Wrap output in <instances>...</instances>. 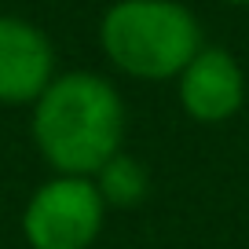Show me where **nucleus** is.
<instances>
[{
  "label": "nucleus",
  "mask_w": 249,
  "mask_h": 249,
  "mask_svg": "<svg viewBox=\"0 0 249 249\" xmlns=\"http://www.w3.org/2000/svg\"><path fill=\"white\" fill-rule=\"evenodd\" d=\"M103 220L107 205L88 176H52L26 198L18 227L30 249H92Z\"/></svg>",
  "instance_id": "obj_3"
},
{
  "label": "nucleus",
  "mask_w": 249,
  "mask_h": 249,
  "mask_svg": "<svg viewBox=\"0 0 249 249\" xmlns=\"http://www.w3.org/2000/svg\"><path fill=\"white\" fill-rule=\"evenodd\" d=\"M92 183H95V191H99V198H103L107 209H140V205L150 198L154 179H150V169H147L143 158L121 150V154H114L99 172H95Z\"/></svg>",
  "instance_id": "obj_6"
},
{
  "label": "nucleus",
  "mask_w": 249,
  "mask_h": 249,
  "mask_svg": "<svg viewBox=\"0 0 249 249\" xmlns=\"http://www.w3.org/2000/svg\"><path fill=\"white\" fill-rule=\"evenodd\" d=\"M224 4H234V8H249V0H224Z\"/></svg>",
  "instance_id": "obj_7"
},
{
  "label": "nucleus",
  "mask_w": 249,
  "mask_h": 249,
  "mask_svg": "<svg viewBox=\"0 0 249 249\" xmlns=\"http://www.w3.org/2000/svg\"><path fill=\"white\" fill-rule=\"evenodd\" d=\"M99 44L114 70L136 81H176L202 52V26L179 0H117L103 11Z\"/></svg>",
  "instance_id": "obj_2"
},
{
  "label": "nucleus",
  "mask_w": 249,
  "mask_h": 249,
  "mask_svg": "<svg viewBox=\"0 0 249 249\" xmlns=\"http://www.w3.org/2000/svg\"><path fill=\"white\" fill-rule=\"evenodd\" d=\"M124 99L103 73L66 70L40 92L30 114V140L55 176L92 179L124 150Z\"/></svg>",
  "instance_id": "obj_1"
},
{
  "label": "nucleus",
  "mask_w": 249,
  "mask_h": 249,
  "mask_svg": "<svg viewBox=\"0 0 249 249\" xmlns=\"http://www.w3.org/2000/svg\"><path fill=\"white\" fill-rule=\"evenodd\" d=\"M176 99L198 124H224L246 103V70L227 48L205 44L176 77Z\"/></svg>",
  "instance_id": "obj_4"
},
{
  "label": "nucleus",
  "mask_w": 249,
  "mask_h": 249,
  "mask_svg": "<svg viewBox=\"0 0 249 249\" xmlns=\"http://www.w3.org/2000/svg\"><path fill=\"white\" fill-rule=\"evenodd\" d=\"M55 81V48L40 26L0 15V103L26 107Z\"/></svg>",
  "instance_id": "obj_5"
}]
</instances>
